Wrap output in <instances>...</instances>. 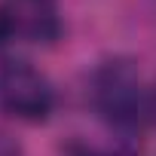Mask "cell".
I'll return each instance as SVG.
<instances>
[{
	"instance_id": "3",
	"label": "cell",
	"mask_w": 156,
	"mask_h": 156,
	"mask_svg": "<svg viewBox=\"0 0 156 156\" xmlns=\"http://www.w3.org/2000/svg\"><path fill=\"white\" fill-rule=\"evenodd\" d=\"M0 28L6 43L52 46L64 31L61 6L58 0H0Z\"/></svg>"
},
{
	"instance_id": "2",
	"label": "cell",
	"mask_w": 156,
	"mask_h": 156,
	"mask_svg": "<svg viewBox=\"0 0 156 156\" xmlns=\"http://www.w3.org/2000/svg\"><path fill=\"white\" fill-rule=\"evenodd\" d=\"M58 95L55 86L28 58H3L0 61V113L25 122L40 126L55 113Z\"/></svg>"
},
{
	"instance_id": "5",
	"label": "cell",
	"mask_w": 156,
	"mask_h": 156,
	"mask_svg": "<svg viewBox=\"0 0 156 156\" xmlns=\"http://www.w3.org/2000/svg\"><path fill=\"white\" fill-rule=\"evenodd\" d=\"M0 156H25L22 141L12 132H6V129H0Z\"/></svg>"
},
{
	"instance_id": "1",
	"label": "cell",
	"mask_w": 156,
	"mask_h": 156,
	"mask_svg": "<svg viewBox=\"0 0 156 156\" xmlns=\"http://www.w3.org/2000/svg\"><path fill=\"white\" fill-rule=\"evenodd\" d=\"M86 98L95 119L110 135H116L119 144L135 147V141L153 122L150 86L144 83L141 67L129 55H110L92 67Z\"/></svg>"
},
{
	"instance_id": "4",
	"label": "cell",
	"mask_w": 156,
	"mask_h": 156,
	"mask_svg": "<svg viewBox=\"0 0 156 156\" xmlns=\"http://www.w3.org/2000/svg\"><path fill=\"white\" fill-rule=\"evenodd\" d=\"M61 156H138L132 144H113V147H101V144H89V141H67Z\"/></svg>"
},
{
	"instance_id": "6",
	"label": "cell",
	"mask_w": 156,
	"mask_h": 156,
	"mask_svg": "<svg viewBox=\"0 0 156 156\" xmlns=\"http://www.w3.org/2000/svg\"><path fill=\"white\" fill-rule=\"evenodd\" d=\"M150 104H153V122H156V80L150 86Z\"/></svg>"
}]
</instances>
